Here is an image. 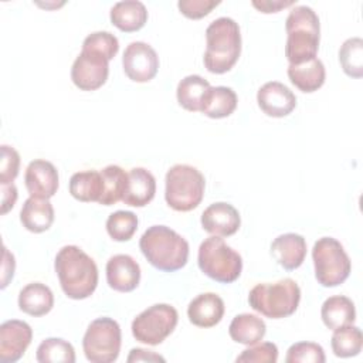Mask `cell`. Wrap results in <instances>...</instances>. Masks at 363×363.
Masks as SVG:
<instances>
[{"label": "cell", "mask_w": 363, "mask_h": 363, "mask_svg": "<svg viewBox=\"0 0 363 363\" xmlns=\"http://www.w3.org/2000/svg\"><path fill=\"white\" fill-rule=\"evenodd\" d=\"M240 225V213L230 203H213L201 214V227L211 235L230 237L238 231Z\"/></svg>", "instance_id": "16"}, {"label": "cell", "mask_w": 363, "mask_h": 363, "mask_svg": "<svg viewBox=\"0 0 363 363\" xmlns=\"http://www.w3.org/2000/svg\"><path fill=\"white\" fill-rule=\"evenodd\" d=\"M257 102L267 116L284 118L295 109L296 96L282 82L269 81L258 89Z\"/></svg>", "instance_id": "14"}, {"label": "cell", "mask_w": 363, "mask_h": 363, "mask_svg": "<svg viewBox=\"0 0 363 363\" xmlns=\"http://www.w3.org/2000/svg\"><path fill=\"white\" fill-rule=\"evenodd\" d=\"M108 285L118 292H130L140 282V267L128 254H118L106 262Z\"/></svg>", "instance_id": "17"}, {"label": "cell", "mask_w": 363, "mask_h": 363, "mask_svg": "<svg viewBox=\"0 0 363 363\" xmlns=\"http://www.w3.org/2000/svg\"><path fill=\"white\" fill-rule=\"evenodd\" d=\"M204 67L208 72L224 74L230 71L241 54L240 26L230 17H218L206 28Z\"/></svg>", "instance_id": "3"}, {"label": "cell", "mask_w": 363, "mask_h": 363, "mask_svg": "<svg viewBox=\"0 0 363 363\" xmlns=\"http://www.w3.org/2000/svg\"><path fill=\"white\" fill-rule=\"evenodd\" d=\"M138 230V216L132 211L118 210L106 220V231L115 241H129Z\"/></svg>", "instance_id": "34"}, {"label": "cell", "mask_w": 363, "mask_h": 363, "mask_svg": "<svg viewBox=\"0 0 363 363\" xmlns=\"http://www.w3.org/2000/svg\"><path fill=\"white\" fill-rule=\"evenodd\" d=\"M82 48H91L98 52H102L111 61L119 51V41L109 31H95L85 37Z\"/></svg>", "instance_id": "36"}, {"label": "cell", "mask_w": 363, "mask_h": 363, "mask_svg": "<svg viewBox=\"0 0 363 363\" xmlns=\"http://www.w3.org/2000/svg\"><path fill=\"white\" fill-rule=\"evenodd\" d=\"M109 75V60L102 52L82 48L71 68V79L81 91L101 88Z\"/></svg>", "instance_id": "11"}, {"label": "cell", "mask_w": 363, "mask_h": 363, "mask_svg": "<svg viewBox=\"0 0 363 363\" xmlns=\"http://www.w3.org/2000/svg\"><path fill=\"white\" fill-rule=\"evenodd\" d=\"M102 176V194L99 199V204L112 206L123 199L126 184H128V173L116 164H109L101 170Z\"/></svg>", "instance_id": "30"}, {"label": "cell", "mask_w": 363, "mask_h": 363, "mask_svg": "<svg viewBox=\"0 0 363 363\" xmlns=\"http://www.w3.org/2000/svg\"><path fill=\"white\" fill-rule=\"evenodd\" d=\"M33 339L31 326L18 319H10L0 325V362L14 363L23 357Z\"/></svg>", "instance_id": "13"}, {"label": "cell", "mask_w": 363, "mask_h": 363, "mask_svg": "<svg viewBox=\"0 0 363 363\" xmlns=\"http://www.w3.org/2000/svg\"><path fill=\"white\" fill-rule=\"evenodd\" d=\"M164 183L166 203L176 211H190L203 200L204 176L190 164L172 166L166 173Z\"/></svg>", "instance_id": "6"}, {"label": "cell", "mask_w": 363, "mask_h": 363, "mask_svg": "<svg viewBox=\"0 0 363 363\" xmlns=\"http://www.w3.org/2000/svg\"><path fill=\"white\" fill-rule=\"evenodd\" d=\"M197 262L208 278L221 284L237 281L242 271L241 255L217 235L207 237L200 244Z\"/></svg>", "instance_id": "7"}, {"label": "cell", "mask_w": 363, "mask_h": 363, "mask_svg": "<svg viewBox=\"0 0 363 363\" xmlns=\"http://www.w3.org/2000/svg\"><path fill=\"white\" fill-rule=\"evenodd\" d=\"M121 326L112 318H98L92 320L84 335L82 349L91 363L115 362L121 352Z\"/></svg>", "instance_id": "9"}, {"label": "cell", "mask_w": 363, "mask_h": 363, "mask_svg": "<svg viewBox=\"0 0 363 363\" xmlns=\"http://www.w3.org/2000/svg\"><path fill=\"white\" fill-rule=\"evenodd\" d=\"M54 268L64 294L71 299L91 296L98 285V267L79 247H62L54 261Z\"/></svg>", "instance_id": "1"}, {"label": "cell", "mask_w": 363, "mask_h": 363, "mask_svg": "<svg viewBox=\"0 0 363 363\" xmlns=\"http://www.w3.org/2000/svg\"><path fill=\"white\" fill-rule=\"evenodd\" d=\"M69 193L78 201L98 203L102 194L101 172L84 170L74 173L69 179Z\"/></svg>", "instance_id": "29"}, {"label": "cell", "mask_w": 363, "mask_h": 363, "mask_svg": "<svg viewBox=\"0 0 363 363\" xmlns=\"http://www.w3.org/2000/svg\"><path fill=\"white\" fill-rule=\"evenodd\" d=\"M24 183L31 197L51 199L58 190V172L51 162L35 159L26 169Z\"/></svg>", "instance_id": "15"}, {"label": "cell", "mask_w": 363, "mask_h": 363, "mask_svg": "<svg viewBox=\"0 0 363 363\" xmlns=\"http://www.w3.org/2000/svg\"><path fill=\"white\" fill-rule=\"evenodd\" d=\"M218 4L220 1H216V0H180L177 3V7L180 13L187 18L199 20L210 14L211 10Z\"/></svg>", "instance_id": "39"}, {"label": "cell", "mask_w": 363, "mask_h": 363, "mask_svg": "<svg viewBox=\"0 0 363 363\" xmlns=\"http://www.w3.org/2000/svg\"><path fill=\"white\" fill-rule=\"evenodd\" d=\"M316 281L326 288L343 284L352 269V262L343 245L333 237L319 238L312 248Z\"/></svg>", "instance_id": "8"}, {"label": "cell", "mask_w": 363, "mask_h": 363, "mask_svg": "<svg viewBox=\"0 0 363 363\" xmlns=\"http://www.w3.org/2000/svg\"><path fill=\"white\" fill-rule=\"evenodd\" d=\"M267 332V325L265 322L252 313H240L233 318L230 326H228V333L230 337L241 345H255L262 340Z\"/></svg>", "instance_id": "26"}, {"label": "cell", "mask_w": 363, "mask_h": 363, "mask_svg": "<svg viewBox=\"0 0 363 363\" xmlns=\"http://www.w3.org/2000/svg\"><path fill=\"white\" fill-rule=\"evenodd\" d=\"M237 94L230 86H210L207 91L200 112L213 119L230 116L237 108Z\"/></svg>", "instance_id": "27"}, {"label": "cell", "mask_w": 363, "mask_h": 363, "mask_svg": "<svg viewBox=\"0 0 363 363\" xmlns=\"http://www.w3.org/2000/svg\"><path fill=\"white\" fill-rule=\"evenodd\" d=\"M156 193L155 176L143 169L133 167L128 173V184L122 201L132 207H143L149 204Z\"/></svg>", "instance_id": "20"}, {"label": "cell", "mask_w": 363, "mask_h": 363, "mask_svg": "<svg viewBox=\"0 0 363 363\" xmlns=\"http://www.w3.org/2000/svg\"><path fill=\"white\" fill-rule=\"evenodd\" d=\"M330 346L337 357H353L362 352L363 335L357 326L346 325L333 330Z\"/></svg>", "instance_id": "31"}, {"label": "cell", "mask_w": 363, "mask_h": 363, "mask_svg": "<svg viewBox=\"0 0 363 363\" xmlns=\"http://www.w3.org/2000/svg\"><path fill=\"white\" fill-rule=\"evenodd\" d=\"M139 248L152 267L164 272L182 269L189 259V242L166 225L149 227L139 240Z\"/></svg>", "instance_id": "2"}, {"label": "cell", "mask_w": 363, "mask_h": 363, "mask_svg": "<svg viewBox=\"0 0 363 363\" xmlns=\"http://www.w3.org/2000/svg\"><path fill=\"white\" fill-rule=\"evenodd\" d=\"M339 62L347 77H363V40L360 37L347 38L342 44L339 50Z\"/></svg>", "instance_id": "33"}, {"label": "cell", "mask_w": 363, "mask_h": 363, "mask_svg": "<svg viewBox=\"0 0 363 363\" xmlns=\"http://www.w3.org/2000/svg\"><path fill=\"white\" fill-rule=\"evenodd\" d=\"M129 363L132 362H164V357H162L160 354L152 352V350H146L142 347H135L130 350L128 359Z\"/></svg>", "instance_id": "43"}, {"label": "cell", "mask_w": 363, "mask_h": 363, "mask_svg": "<svg viewBox=\"0 0 363 363\" xmlns=\"http://www.w3.org/2000/svg\"><path fill=\"white\" fill-rule=\"evenodd\" d=\"M285 55L289 64H301L316 58L320 38L318 14L308 6H295L285 21Z\"/></svg>", "instance_id": "4"}, {"label": "cell", "mask_w": 363, "mask_h": 363, "mask_svg": "<svg viewBox=\"0 0 363 363\" xmlns=\"http://www.w3.org/2000/svg\"><path fill=\"white\" fill-rule=\"evenodd\" d=\"M278 360V347L272 342H262L251 345L237 356L235 362L250 363H275Z\"/></svg>", "instance_id": "37"}, {"label": "cell", "mask_w": 363, "mask_h": 363, "mask_svg": "<svg viewBox=\"0 0 363 363\" xmlns=\"http://www.w3.org/2000/svg\"><path fill=\"white\" fill-rule=\"evenodd\" d=\"M326 360L323 347L315 342H298L289 346L286 363H323Z\"/></svg>", "instance_id": "35"}, {"label": "cell", "mask_w": 363, "mask_h": 363, "mask_svg": "<svg viewBox=\"0 0 363 363\" xmlns=\"http://www.w3.org/2000/svg\"><path fill=\"white\" fill-rule=\"evenodd\" d=\"M35 359L40 363H74L75 350L61 337H47L38 345Z\"/></svg>", "instance_id": "32"}, {"label": "cell", "mask_w": 363, "mask_h": 363, "mask_svg": "<svg viewBox=\"0 0 363 363\" xmlns=\"http://www.w3.org/2000/svg\"><path fill=\"white\" fill-rule=\"evenodd\" d=\"M14 269H16V261H14V255L6 248L3 247V269H1V289H4L9 282L13 279L14 275Z\"/></svg>", "instance_id": "40"}, {"label": "cell", "mask_w": 363, "mask_h": 363, "mask_svg": "<svg viewBox=\"0 0 363 363\" xmlns=\"http://www.w3.org/2000/svg\"><path fill=\"white\" fill-rule=\"evenodd\" d=\"M288 78L299 91L315 92L325 84V65L318 57L301 64H289Z\"/></svg>", "instance_id": "22"}, {"label": "cell", "mask_w": 363, "mask_h": 363, "mask_svg": "<svg viewBox=\"0 0 363 363\" xmlns=\"http://www.w3.org/2000/svg\"><path fill=\"white\" fill-rule=\"evenodd\" d=\"M126 77L135 82H149L159 69V57L152 45L143 41L130 43L122 57Z\"/></svg>", "instance_id": "12"}, {"label": "cell", "mask_w": 363, "mask_h": 363, "mask_svg": "<svg viewBox=\"0 0 363 363\" xmlns=\"http://www.w3.org/2000/svg\"><path fill=\"white\" fill-rule=\"evenodd\" d=\"M23 227L31 233H44L54 223V207L48 199L28 197L20 211Z\"/></svg>", "instance_id": "21"}, {"label": "cell", "mask_w": 363, "mask_h": 363, "mask_svg": "<svg viewBox=\"0 0 363 363\" xmlns=\"http://www.w3.org/2000/svg\"><path fill=\"white\" fill-rule=\"evenodd\" d=\"M54 306L52 291L41 282L27 284L18 294V308L30 316H44Z\"/></svg>", "instance_id": "23"}, {"label": "cell", "mask_w": 363, "mask_h": 363, "mask_svg": "<svg viewBox=\"0 0 363 363\" xmlns=\"http://www.w3.org/2000/svg\"><path fill=\"white\" fill-rule=\"evenodd\" d=\"M17 187L14 186V183H10V184H1V210L0 213L1 214H6L9 213L16 201H17Z\"/></svg>", "instance_id": "41"}, {"label": "cell", "mask_w": 363, "mask_h": 363, "mask_svg": "<svg viewBox=\"0 0 363 363\" xmlns=\"http://www.w3.org/2000/svg\"><path fill=\"white\" fill-rule=\"evenodd\" d=\"M271 254L284 269L294 271L305 261L306 241L301 234H281L272 241Z\"/></svg>", "instance_id": "18"}, {"label": "cell", "mask_w": 363, "mask_h": 363, "mask_svg": "<svg viewBox=\"0 0 363 363\" xmlns=\"http://www.w3.org/2000/svg\"><path fill=\"white\" fill-rule=\"evenodd\" d=\"M20 170V155L9 146L1 145V162H0V184H10L18 176Z\"/></svg>", "instance_id": "38"}, {"label": "cell", "mask_w": 363, "mask_h": 363, "mask_svg": "<svg viewBox=\"0 0 363 363\" xmlns=\"http://www.w3.org/2000/svg\"><path fill=\"white\" fill-rule=\"evenodd\" d=\"M301 301V288L291 279L257 284L248 294L250 306L269 319H282L295 313Z\"/></svg>", "instance_id": "5"}, {"label": "cell", "mask_w": 363, "mask_h": 363, "mask_svg": "<svg viewBox=\"0 0 363 363\" xmlns=\"http://www.w3.org/2000/svg\"><path fill=\"white\" fill-rule=\"evenodd\" d=\"M295 1L294 0H288V1H284V0H254L252 1V6L259 10L261 13H278L279 10L285 9V7H289V6H294Z\"/></svg>", "instance_id": "42"}, {"label": "cell", "mask_w": 363, "mask_h": 363, "mask_svg": "<svg viewBox=\"0 0 363 363\" xmlns=\"http://www.w3.org/2000/svg\"><path fill=\"white\" fill-rule=\"evenodd\" d=\"M320 316L328 329H337L346 325H353L356 309L352 299L343 295H333L325 299L320 308Z\"/></svg>", "instance_id": "25"}, {"label": "cell", "mask_w": 363, "mask_h": 363, "mask_svg": "<svg viewBox=\"0 0 363 363\" xmlns=\"http://www.w3.org/2000/svg\"><path fill=\"white\" fill-rule=\"evenodd\" d=\"M111 23L125 33L140 30L147 21V10L142 1L125 0L118 1L111 9Z\"/></svg>", "instance_id": "24"}, {"label": "cell", "mask_w": 363, "mask_h": 363, "mask_svg": "<svg viewBox=\"0 0 363 363\" xmlns=\"http://www.w3.org/2000/svg\"><path fill=\"white\" fill-rule=\"evenodd\" d=\"M210 82L200 75H187L179 84L176 89L177 102L186 111L199 112L201 109L203 99L210 89Z\"/></svg>", "instance_id": "28"}, {"label": "cell", "mask_w": 363, "mask_h": 363, "mask_svg": "<svg viewBox=\"0 0 363 363\" xmlns=\"http://www.w3.org/2000/svg\"><path fill=\"white\" fill-rule=\"evenodd\" d=\"M224 301L214 292L197 295L187 306L189 320L199 328H213L224 316Z\"/></svg>", "instance_id": "19"}, {"label": "cell", "mask_w": 363, "mask_h": 363, "mask_svg": "<svg viewBox=\"0 0 363 363\" xmlns=\"http://www.w3.org/2000/svg\"><path fill=\"white\" fill-rule=\"evenodd\" d=\"M179 313L169 303H155L132 320L133 337L145 345L162 343L177 326Z\"/></svg>", "instance_id": "10"}]
</instances>
